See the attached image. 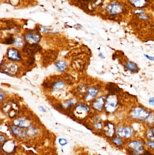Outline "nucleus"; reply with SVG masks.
<instances>
[{
	"label": "nucleus",
	"mask_w": 154,
	"mask_h": 155,
	"mask_svg": "<svg viewBox=\"0 0 154 155\" xmlns=\"http://www.w3.org/2000/svg\"><path fill=\"white\" fill-rule=\"evenodd\" d=\"M145 142L140 140H134L128 142L127 152L130 155H141L146 150Z\"/></svg>",
	"instance_id": "1"
},
{
	"label": "nucleus",
	"mask_w": 154,
	"mask_h": 155,
	"mask_svg": "<svg viewBox=\"0 0 154 155\" xmlns=\"http://www.w3.org/2000/svg\"><path fill=\"white\" fill-rule=\"evenodd\" d=\"M150 113L142 107H135L130 110L129 116L133 120L138 121H146Z\"/></svg>",
	"instance_id": "2"
},
{
	"label": "nucleus",
	"mask_w": 154,
	"mask_h": 155,
	"mask_svg": "<svg viewBox=\"0 0 154 155\" xmlns=\"http://www.w3.org/2000/svg\"><path fill=\"white\" fill-rule=\"evenodd\" d=\"M119 103V99L116 94H110L106 98L105 102V111L108 114L115 113Z\"/></svg>",
	"instance_id": "3"
},
{
	"label": "nucleus",
	"mask_w": 154,
	"mask_h": 155,
	"mask_svg": "<svg viewBox=\"0 0 154 155\" xmlns=\"http://www.w3.org/2000/svg\"><path fill=\"white\" fill-rule=\"evenodd\" d=\"M134 133L133 128L128 125H119L116 129V135L124 140H128L133 138Z\"/></svg>",
	"instance_id": "4"
},
{
	"label": "nucleus",
	"mask_w": 154,
	"mask_h": 155,
	"mask_svg": "<svg viewBox=\"0 0 154 155\" xmlns=\"http://www.w3.org/2000/svg\"><path fill=\"white\" fill-rule=\"evenodd\" d=\"M116 129L115 124L111 122H106L104 124L103 130L104 134L107 138L112 139L116 135Z\"/></svg>",
	"instance_id": "5"
},
{
	"label": "nucleus",
	"mask_w": 154,
	"mask_h": 155,
	"mask_svg": "<svg viewBox=\"0 0 154 155\" xmlns=\"http://www.w3.org/2000/svg\"><path fill=\"white\" fill-rule=\"evenodd\" d=\"M41 36L36 30H30L25 36V39L28 44H37L40 41Z\"/></svg>",
	"instance_id": "6"
},
{
	"label": "nucleus",
	"mask_w": 154,
	"mask_h": 155,
	"mask_svg": "<svg viewBox=\"0 0 154 155\" xmlns=\"http://www.w3.org/2000/svg\"><path fill=\"white\" fill-rule=\"evenodd\" d=\"M3 111L7 113L10 118H13L18 113V106L14 102H9L3 107Z\"/></svg>",
	"instance_id": "7"
},
{
	"label": "nucleus",
	"mask_w": 154,
	"mask_h": 155,
	"mask_svg": "<svg viewBox=\"0 0 154 155\" xmlns=\"http://www.w3.org/2000/svg\"><path fill=\"white\" fill-rule=\"evenodd\" d=\"M106 98L104 96H100L94 100L92 103L93 108L98 112H101L105 106Z\"/></svg>",
	"instance_id": "8"
},
{
	"label": "nucleus",
	"mask_w": 154,
	"mask_h": 155,
	"mask_svg": "<svg viewBox=\"0 0 154 155\" xmlns=\"http://www.w3.org/2000/svg\"><path fill=\"white\" fill-rule=\"evenodd\" d=\"M106 10L110 14L115 15L122 12L123 10V8L120 4L112 3L107 7Z\"/></svg>",
	"instance_id": "9"
},
{
	"label": "nucleus",
	"mask_w": 154,
	"mask_h": 155,
	"mask_svg": "<svg viewBox=\"0 0 154 155\" xmlns=\"http://www.w3.org/2000/svg\"><path fill=\"white\" fill-rule=\"evenodd\" d=\"M3 70L4 72L10 74H15L18 70V66L15 63L8 62L3 65Z\"/></svg>",
	"instance_id": "10"
},
{
	"label": "nucleus",
	"mask_w": 154,
	"mask_h": 155,
	"mask_svg": "<svg viewBox=\"0 0 154 155\" xmlns=\"http://www.w3.org/2000/svg\"><path fill=\"white\" fill-rule=\"evenodd\" d=\"M7 56L9 59L12 61H19L21 59L19 52L15 48H10L7 50Z\"/></svg>",
	"instance_id": "11"
},
{
	"label": "nucleus",
	"mask_w": 154,
	"mask_h": 155,
	"mask_svg": "<svg viewBox=\"0 0 154 155\" xmlns=\"http://www.w3.org/2000/svg\"><path fill=\"white\" fill-rule=\"evenodd\" d=\"M11 131L14 134L18 137L24 138L27 134L26 128H22L17 126H12L11 127Z\"/></svg>",
	"instance_id": "12"
},
{
	"label": "nucleus",
	"mask_w": 154,
	"mask_h": 155,
	"mask_svg": "<svg viewBox=\"0 0 154 155\" xmlns=\"http://www.w3.org/2000/svg\"><path fill=\"white\" fill-rule=\"evenodd\" d=\"M99 93V90L95 88L91 87L88 90V94L85 97V100L90 101L96 97Z\"/></svg>",
	"instance_id": "13"
},
{
	"label": "nucleus",
	"mask_w": 154,
	"mask_h": 155,
	"mask_svg": "<svg viewBox=\"0 0 154 155\" xmlns=\"http://www.w3.org/2000/svg\"><path fill=\"white\" fill-rule=\"evenodd\" d=\"M124 67L127 70L130 71L133 73H136L139 71L138 66L134 62L127 61L124 64Z\"/></svg>",
	"instance_id": "14"
},
{
	"label": "nucleus",
	"mask_w": 154,
	"mask_h": 155,
	"mask_svg": "<svg viewBox=\"0 0 154 155\" xmlns=\"http://www.w3.org/2000/svg\"><path fill=\"white\" fill-rule=\"evenodd\" d=\"M14 124L15 126L27 128L30 126V123L29 121H28L26 119L24 118H19L14 121Z\"/></svg>",
	"instance_id": "15"
},
{
	"label": "nucleus",
	"mask_w": 154,
	"mask_h": 155,
	"mask_svg": "<svg viewBox=\"0 0 154 155\" xmlns=\"http://www.w3.org/2000/svg\"><path fill=\"white\" fill-rule=\"evenodd\" d=\"M111 140V142L113 145H114V147L117 148H122L124 145V139L117 136V137H113Z\"/></svg>",
	"instance_id": "16"
},
{
	"label": "nucleus",
	"mask_w": 154,
	"mask_h": 155,
	"mask_svg": "<svg viewBox=\"0 0 154 155\" xmlns=\"http://www.w3.org/2000/svg\"><path fill=\"white\" fill-rule=\"evenodd\" d=\"M107 89L111 94H116L119 93L121 91V89L115 84L110 83L107 86Z\"/></svg>",
	"instance_id": "17"
},
{
	"label": "nucleus",
	"mask_w": 154,
	"mask_h": 155,
	"mask_svg": "<svg viewBox=\"0 0 154 155\" xmlns=\"http://www.w3.org/2000/svg\"><path fill=\"white\" fill-rule=\"evenodd\" d=\"M76 112L78 114H85L90 111V108L88 106L82 104H79L76 107Z\"/></svg>",
	"instance_id": "18"
},
{
	"label": "nucleus",
	"mask_w": 154,
	"mask_h": 155,
	"mask_svg": "<svg viewBox=\"0 0 154 155\" xmlns=\"http://www.w3.org/2000/svg\"><path fill=\"white\" fill-rule=\"evenodd\" d=\"M145 135L147 140L154 141V126L150 127L147 130Z\"/></svg>",
	"instance_id": "19"
},
{
	"label": "nucleus",
	"mask_w": 154,
	"mask_h": 155,
	"mask_svg": "<svg viewBox=\"0 0 154 155\" xmlns=\"http://www.w3.org/2000/svg\"><path fill=\"white\" fill-rule=\"evenodd\" d=\"M65 85L62 81H56L52 85V88L54 91H59L64 88Z\"/></svg>",
	"instance_id": "20"
},
{
	"label": "nucleus",
	"mask_w": 154,
	"mask_h": 155,
	"mask_svg": "<svg viewBox=\"0 0 154 155\" xmlns=\"http://www.w3.org/2000/svg\"><path fill=\"white\" fill-rule=\"evenodd\" d=\"M57 70L60 72H63L66 70V65L63 61H59L56 64Z\"/></svg>",
	"instance_id": "21"
},
{
	"label": "nucleus",
	"mask_w": 154,
	"mask_h": 155,
	"mask_svg": "<svg viewBox=\"0 0 154 155\" xmlns=\"http://www.w3.org/2000/svg\"><path fill=\"white\" fill-rule=\"evenodd\" d=\"M132 4L137 7H142L146 5L145 0H130Z\"/></svg>",
	"instance_id": "22"
},
{
	"label": "nucleus",
	"mask_w": 154,
	"mask_h": 155,
	"mask_svg": "<svg viewBox=\"0 0 154 155\" xmlns=\"http://www.w3.org/2000/svg\"><path fill=\"white\" fill-rule=\"evenodd\" d=\"M14 46L17 48L22 47L24 44V41L23 39L21 37H17L14 39Z\"/></svg>",
	"instance_id": "23"
},
{
	"label": "nucleus",
	"mask_w": 154,
	"mask_h": 155,
	"mask_svg": "<svg viewBox=\"0 0 154 155\" xmlns=\"http://www.w3.org/2000/svg\"><path fill=\"white\" fill-rule=\"evenodd\" d=\"M147 124L151 126H154V113H150L149 117L147 119L146 121Z\"/></svg>",
	"instance_id": "24"
},
{
	"label": "nucleus",
	"mask_w": 154,
	"mask_h": 155,
	"mask_svg": "<svg viewBox=\"0 0 154 155\" xmlns=\"http://www.w3.org/2000/svg\"><path fill=\"white\" fill-rule=\"evenodd\" d=\"M146 144H147V146L150 149L154 151V141L147 140Z\"/></svg>",
	"instance_id": "25"
},
{
	"label": "nucleus",
	"mask_w": 154,
	"mask_h": 155,
	"mask_svg": "<svg viewBox=\"0 0 154 155\" xmlns=\"http://www.w3.org/2000/svg\"><path fill=\"white\" fill-rule=\"evenodd\" d=\"M14 39L12 37L7 38L5 40V43L7 44H11L14 43Z\"/></svg>",
	"instance_id": "26"
},
{
	"label": "nucleus",
	"mask_w": 154,
	"mask_h": 155,
	"mask_svg": "<svg viewBox=\"0 0 154 155\" xmlns=\"http://www.w3.org/2000/svg\"><path fill=\"white\" fill-rule=\"evenodd\" d=\"M59 143L61 146H64L67 144V141L64 138H60L59 139Z\"/></svg>",
	"instance_id": "27"
},
{
	"label": "nucleus",
	"mask_w": 154,
	"mask_h": 155,
	"mask_svg": "<svg viewBox=\"0 0 154 155\" xmlns=\"http://www.w3.org/2000/svg\"><path fill=\"white\" fill-rule=\"evenodd\" d=\"M74 102H75V101H74V99H71L69 101H68L67 103H66V107H69L70 106L74 104Z\"/></svg>",
	"instance_id": "28"
},
{
	"label": "nucleus",
	"mask_w": 154,
	"mask_h": 155,
	"mask_svg": "<svg viewBox=\"0 0 154 155\" xmlns=\"http://www.w3.org/2000/svg\"><path fill=\"white\" fill-rule=\"evenodd\" d=\"M144 56L147 59L149 60H150L151 61H154V57L150 56H148V55H146V54H144Z\"/></svg>",
	"instance_id": "29"
},
{
	"label": "nucleus",
	"mask_w": 154,
	"mask_h": 155,
	"mask_svg": "<svg viewBox=\"0 0 154 155\" xmlns=\"http://www.w3.org/2000/svg\"><path fill=\"white\" fill-rule=\"evenodd\" d=\"M149 103L151 106H154V97H152L149 99Z\"/></svg>",
	"instance_id": "30"
},
{
	"label": "nucleus",
	"mask_w": 154,
	"mask_h": 155,
	"mask_svg": "<svg viewBox=\"0 0 154 155\" xmlns=\"http://www.w3.org/2000/svg\"><path fill=\"white\" fill-rule=\"evenodd\" d=\"M39 109L40 110V111H42V112H46V110L43 108V107H39Z\"/></svg>",
	"instance_id": "31"
},
{
	"label": "nucleus",
	"mask_w": 154,
	"mask_h": 155,
	"mask_svg": "<svg viewBox=\"0 0 154 155\" xmlns=\"http://www.w3.org/2000/svg\"><path fill=\"white\" fill-rule=\"evenodd\" d=\"M99 56L100 57L102 58H105L104 56H103V55H102V54H101V53H100V54H99Z\"/></svg>",
	"instance_id": "32"
}]
</instances>
